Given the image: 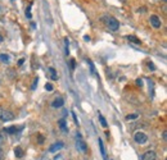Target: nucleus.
<instances>
[{
  "label": "nucleus",
  "mask_w": 167,
  "mask_h": 160,
  "mask_svg": "<svg viewBox=\"0 0 167 160\" xmlns=\"http://www.w3.org/2000/svg\"><path fill=\"white\" fill-rule=\"evenodd\" d=\"M102 22L111 31H117L120 28V22L114 17H111V15H103V17H102Z\"/></svg>",
  "instance_id": "nucleus-1"
},
{
  "label": "nucleus",
  "mask_w": 167,
  "mask_h": 160,
  "mask_svg": "<svg viewBox=\"0 0 167 160\" xmlns=\"http://www.w3.org/2000/svg\"><path fill=\"white\" fill-rule=\"evenodd\" d=\"M0 119L3 122H10V120L14 119V114L7 109H0Z\"/></svg>",
  "instance_id": "nucleus-2"
},
{
  "label": "nucleus",
  "mask_w": 167,
  "mask_h": 160,
  "mask_svg": "<svg viewBox=\"0 0 167 160\" xmlns=\"http://www.w3.org/2000/svg\"><path fill=\"white\" fill-rule=\"evenodd\" d=\"M134 140L139 145H144V143L148 141V136H147L144 132H136V133L134 135Z\"/></svg>",
  "instance_id": "nucleus-3"
},
{
  "label": "nucleus",
  "mask_w": 167,
  "mask_h": 160,
  "mask_svg": "<svg viewBox=\"0 0 167 160\" xmlns=\"http://www.w3.org/2000/svg\"><path fill=\"white\" fill-rule=\"evenodd\" d=\"M76 146H77V150L81 151V153H86L88 151V145L85 143L82 140H81L80 136H77V141H76Z\"/></svg>",
  "instance_id": "nucleus-4"
},
{
  "label": "nucleus",
  "mask_w": 167,
  "mask_h": 160,
  "mask_svg": "<svg viewBox=\"0 0 167 160\" xmlns=\"http://www.w3.org/2000/svg\"><path fill=\"white\" fill-rule=\"evenodd\" d=\"M150 25H152L154 28H161L162 22L158 15H150Z\"/></svg>",
  "instance_id": "nucleus-5"
},
{
  "label": "nucleus",
  "mask_w": 167,
  "mask_h": 160,
  "mask_svg": "<svg viewBox=\"0 0 167 160\" xmlns=\"http://www.w3.org/2000/svg\"><path fill=\"white\" fill-rule=\"evenodd\" d=\"M63 105H64V100L62 99V97H55V99H54V101L52 103V106H53L54 109L62 108Z\"/></svg>",
  "instance_id": "nucleus-6"
},
{
  "label": "nucleus",
  "mask_w": 167,
  "mask_h": 160,
  "mask_svg": "<svg viewBox=\"0 0 167 160\" xmlns=\"http://www.w3.org/2000/svg\"><path fill=\"white\" fill-rule=\"evenodd\" d=\"M143 160H157V155L154 151H147L143 155Z\"/></svg>",
  "instance_id": "nucleus-7"
},
{
  "label": "nucleus",
  "mask_w": 167,
  "mask_h": 160,
  "mask_svg": "<svg viewBox=\"0 0 167 160\" xmlns=\"http://www.w3.org/2000/svg\"><path fill=\"white\" fill-rule=\"evenodd\" d=\"M62 147H63V142H57V143H54V145H52L49 147V151L50 153H57L58 150H61Z\"/></svg>",
  "instance_id": "nucleus-8"
},
{
  "label": "nucleus",
  "mask_w": 167,
  "mask_h": 160,
  "mask_svg": "<svg viewBox=\"0 0 167 160\" xmlns=\"http://www.w3.org/2000/svg\"><path fill=\"white\" fill-rule=\"evenodd\" d=\"M49 73H50V77H52V80L53 81H57L58 80V76H57V72H55V69L50 67L49 68Z\"/></svg>",
  "instance_id": "nucleus-9"
},
{
  "label": "nucleus",
  "mask_w": 167,
  "mask_h": 160,
  "mask_svg": "<svg viewBox=\"0 0 167 160\" xmlns=\"http://www.w3.org/2000/svg\"><path fill=\"white\" fill-rule=\"evenodd\" d=\"M0 62H3V63H9L10 62L9 55H8V54H0Z\"/></svg>",
  "instance_id": "nucleus-10"
},
{
  "label": "nucleus",
  "mask_w": 167,
  "mask_h": 160,
  "mask_svg": "<svg viewBox=\"0 0 167 160\" xmlns=\"http://www.w3.org/2000/svg\"><path fill=\"white\" fill-rule=\"evenodd\" d=\"M58 124H59V127H61L62 131H63V132H67V126H66V120H64V119H59Z\"/></svg>",
  "instance_id": "nucleus-11"
},
{
  "label": "nucleus",
  "mask_w": 167,
  "mask_h": 160,
  "mask_svg": "<svg viewBox=\"0 0 167 160\" xmlns=\"http://www.w3.org/2000/svg\"><path fill=\"white\" fill-rule=\"evenodd\" d=\"M14 154H15V156H17V158H22L25 153H23V150L21 149V147H15V149H14Z\"/></svg>",
  "instance_id": "nucleus-12"
},
{
  "label": "nucleus",
  "mask_w": 167,
  "mask_h": 160,
  "mask_svg": "<svg viewBox=\"0 0 167 160\" xmlns=\"http://www.w3.org/2000/svg\"><path fill=\"white\" fill-rule=\"evenodd\" d=\"M99 147H100V153H102L104 160H107V158H106V150H104V145H103V141L100 138H99Z\"/></svg>",
  "instance_id": "nucleus-13"
},
{
  "label": "nucleus",
  "mask_w": 167,
  "mask_h": 160,
  "mask_svg": "<svg viewBox=\"0 0 167 160\" xmlns=\"http://www.w3.org/2000/svg\"><path fill=\"white\" fill-rule=\"evenodd\" d=\"M5 133H15L17 132V127H9V128H5Z\"/></svg>",
  "instance_id": "nucleus-14"
},
{
  "label": "nucleus",
  "mask_w": 167,
  "mask_h": 160,
  "mask_svg": "<svg viewBox=\"0 0 167 160\" xmlns=\"http://www.w3.org/2000/svg\"><path fill=\"white\" fill-rule=\"evenodd\" d=\"M99 120H100V124H102V126L104 127V128H107V122H106V119H104V117L102 115V114H99Z\"/></svg>",
  "instance_id": "nucleus-15"
},
{
  "label": "nucleus",
  "mask_w": 167,
  "mask_h": 160,
  "mask_svg": "<svg viewBox=\"0 0 167 160\" xmlns=\"http://www.w3.org/2000/svg\"><path fill=\"white\" fill-rule=\"evenodd\" d=\"M138 117H139L138 114H130V115L126 117V119H127V120H134V119H136Z\"/></svg>",
  "instance_id": "nucleus-16"
},
{
  "label": "nucleus",
  "mask_w": 167,
  "mask_h": 160,
  "mask_svg": "<svg viewBox=\"0 0 167 160\" xmlns=\"http://www.w3.org/2000/svg\"><path fill=\"white\" fill-rule=\"evenodd\" d=\"M45 90H46V91H53V90H54V87H53V85L52 83H46L45 85Z\"/></svg>",
  "instance_id": "nucleus-17"
},
{
  "label": "nucleus",
  "mask_w": 167,
  "mask_h": 160,
  "mask_svg": "<svg viewBox=\"0 0 167 160\" xmlns=\"http://www.w3.org/2000/svg\"><path fill=\"white\" fill-rule=\"evenodd\" d=\"M37 83H39V78H37V77H36V78L34 80V82H32V86H31V90H35V88H36Z\"/></svg>",
  "instance_id": "nucleus-18"
},
{
  "label": "nucleus",
  "mask_w": 167,
  "mask_h": 160,
  "mask_svg": "<svg viewBox=\"0 0 167 160\" xmlns=\"http://www.w3.org/2000/svg\"><path fill=\"white\" fill-rule=\"evenodd\" d=\"M127 38H129V40H130V41H133V42H135V44H140V41H139V40H138V38H135V36H129V37H127Z\"/></svg>",
  "instance_id": "nucleus-19"
},
{
  "label": "nucleus",
  "mask_w": 167,
  "mask_h": 160,
  "mask_svg": "<svg viewBox=\"0 0 167 160\" xmlns=\"http://www.w3.org/2000/svg\"><path fill=\"white\" fill-rule=\"evenodd\" d=\"M26 17H27V18H31V17H32V15H31V5L26 9Z\"/></svg>",
  "instance_id": "nucleus-20"
},
{
  "label": "nucleus",
  "mask_w": 167,
  "mask_h": 160,
  "mask_svg": "<svg viewBox=\"0 0 167 160\" xmlns=\"http://www.w3.org/2000/svg\"><path fill=\"white\" fill-rule=\"evenodd\" d=\"M64 45H66V53H69V49H68V46H69V44H68V40L67 38H64Z\"/></svg>",
  "instance_id": "nucleus-21"
},
{
  "label": "nucleus",
  "mask_w": 167,
  "mask_h": 160,
  "mask_svg": "<svg viewBox=\"0 0 167 160\" xmlns=\"http://www.w3.org/2000/svg\"><path fill=\"white\" fill-rule=\"evenodd\" d=\"M148 67H149V68H148L149 71H152V72H153V71H156V67H154V64H153V63H150V62L148 63Z\"/></svg>",
  "instance_id": "nucleus-22"
},
{
  "label": "nucleus",
  "mask_w": 167,
  "mask_h": 160,
  "mask_svg": "<svg viewBox=\"0 0 167 160\" xmlns=\"http://www.w3.org/2000/svg\"><path fill=\"white\" fill-rule=\"evenodd\" d=\"M89 64H90V68H91V73H95V68H94V64H93L91 60H89Z\"/></svg>",
  "instance_id": "nucleus-23"
},
{
  "label": "nucleus",
  "mask_w": 167,
  "mask_h": 160,
  "mask_svg": "<svg viewBox=\"0 0 167 160\" xmlns=\"http://www.w3.org/2000/svg\"><path fill=\"white\" fill-rule=\"evenodd\" d=\"M37 138H39V143H44V136L39 135V136H37Z\"/></svg>",
  "instance_id": "nucleus-24"
},
{
  "label": "nucleus",
  "mask_w": 167,
  "mask_h": 160,
  "mask_svg": "<svg viewBox=\"0 0 167 160\" xmlns=\"http://www.w3.org/2000/svg\"><path fill=\"white\" fill-rule=\"evenodd\" d=\"M162 137H163V140H165V141L167 140V132H166V131L163 132V133H162Z\"/></svg>",
  "instance_id": "nucleus-25"
},
{
  "label": "nucleus",
  "mask_w": 167,
  "mask_h": 160,
  "mask_svg": "<svg viewBox=\"0 0 167 160\" xmlns=\"http://www.w3.org/2000/svg\"><path fill=\"white\" fill-rule=\"evenodd\" d=\"M71 69H75V60H71Z\"/></svg>",
  "instance_id": "nucleus-26"
},
{
  "label": "nucleus",
  "mask_w": 167,
  "mask_h": 160,
  "mask_svg": "<svg viewBox=\"0 0 167 160\" xmlns=\"http://www.w3.org/2000/svg\"><path fill=\"white\" fill-rule=\"evenodd\" d=\"M72 117H73V119H75V123L77 124V118H76V114H75V113H72Z\"/></svg>",
  "instance_id": "nucleus-27"
},
{
  "label": "nucleus",
  "mask_w": 167,
  "mask_h": 160,
  "mask_svg": "<svg viewBox=\"0 0 167 160\" xmlns=\"http://www.w3.org/2000/svg\"><path fill=\"white\" fill-rule=\"evenodd\" d=\"M136 83H138L139 86H141V85H143V81H141V80H138V81H136Z\"/></svg>",
  "instance_id": "nucleus-28"
},
{
  "label": "nucleus",
  "mask_w": 167,
  "mask_h": 160,
  "mask_svg": "<svg viewBox=\"0 0 167 160\" xmlns=\"http://www.w3.org/2000/svg\"><path fill=\"white\" fill-rule=\"evenodd\" d=\"M84 40H85V41H90V36H85Z\"/></svg>",
  "instance_id": "nucleus-29"
},
{
  "label": "nucleus",
  "mask_w": 167,
  "mask_h": 160,
  "mask_svg": "<svg viewBox=\"0 0 167 160\" xmlns=\"http://www.w3.org/2000/svg\"><path fill=\"white\" fill-rule=\"evenodd\" d=\"M0 160H3V151H1V149H0Z\"/></svg>",
  "instance_id": "nucleus-30"
},
{
  "label": "nucleus",
  "mask_w": 167,
  "mask_h": 160,
  "mask_svg": "<svg viewBox=\"0 0 167 160\" xmlns=\"http://www.w3.org/2000/svg\"><path fill=\"white\" fill-rule=\"evenodd\" d=\"M3 41V36H1V35H0V42H1Z\"/></svg>",
  "instance_id": "nucleus-31"
},
{
  "label": "nucleus",
  "mask_w": 167,
  "mask_h": 160,
  "mask_svg": "<svg viewBox=\"0 0 167 160\" xmlns=\"http://www.w3.org/2000/svg\"><path fill=\"white\" fill-rule=\"evenodd\" d=\"M122 1H126V0H122Z\"/></svg>",
  "instance_id": "nucleus-32"
},
{
  "label": "nucleus",
  "mask_w": 167,
  "mask_h": 160,
  "mask_svg": "<svg viewBox=\"0 0 167 160\" xmlns=\"http://www.w3.org/2000/svg\"><path fill=\"white\" fill-rule=\"evenodd\" d=\"M165 1H166V0H165Z\"/></svg>",
  "instance_id": "nucleus-33"
}]
</instances>
